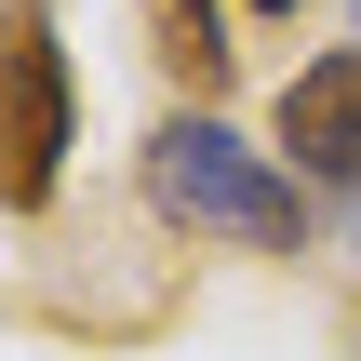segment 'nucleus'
<instances>
[{
	"mask_svg": "<svg viewBox=\"0 0 361 361\" xmlns=\"http://www.w3.org/2000/svg\"><path fill=\"white\" fill-rule=\"evenodd\" d=\"M134 188L161 228L188 241H241V255H308V188L281 174V147L228 134L214 107H161L147 147H134Z\"/></svg>",
	"mask_w": 361,
	"mask_h": 361,
	"instance_id": "obj_1",
	"label": "nucleus"
},
{
	"mask_svg": "<svg viewBox=\"0 0 361 361\" xmlns=\"http://www.w3.org/2000/svg\"><path fill=\"white\" fill-rule=\"evenodd\" d=\"M80 147V80L40 0H0V214H54Z\"/></svg>",
	"mask_w": 361,
	"mask_h": 361,
	"instance_id": "obj_2",
	"label": "nucleus"
},
{
	"mask_svg": "<svg viewBox=\"0 0 361 361\" xmlns=\"http://www.w3.org/2000/svg\"><path fill=\"white\" fill-rule=\"evenodd\" d=\"M268 147H281V174L295 188H361V40L335 54H308L295 80H281V107H268Z\"/></svg>",
	"mask_w": 361,
	"mask_h": 361,
	"instance_id": "obj_3",
	"label": "nucleus"
},
{
	"mask_svg": "<svg viewBox=\"0 0 361 361\" xmlns=\"http://www.w3.org/2000/svg\"><path fill=\"white\" fill-rule=\"evenodd\" d=\"M134 27H147V67H161L188 107H228V80H241L228 0H134Z\"/></svg>",
	"mask_w": 361,
	"mask_h": 361,
	"instance_id": "obj_4",
	"label": "nucleus"
},
{
	"mask_svg": "<svg viewBox=\"0 0 361 361\" xmlns=\"http://www.w3.org/2000/svg\"><path fill=\"white\" fill-rule=\"evenodd\" d=\"M335 335H348V361H361V295H348V322H335Z\"/></svg>",
	"mask_w": 361,
	"mask_h": 361,
	"instance_id": "obj_5",
	"label": "nucleus"
},
{
	"mask_svg": "<svg viewBox=\"0 0 361 361\" xmlns=\"http://www.w3.org/2000/svg\"><path fill=\"white\" fill-rule=\"evenodd\" d=\"M255 13H281V27H295V13H308V0H255Z\"/></svg>",
	"mask_w": 361,
	"mask_h": 361,
	"instance_id": "obj_6",
	"label": "nucleus"
}]
</instances>
